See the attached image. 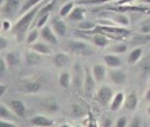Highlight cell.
Here are the masks:
<instances>
[{"label": "cell", "mask_w": 150, "mask_h": 127, "mask_svg": "<svg viewBox=\"0 0 150 127\" xmlns=\"http://www.w3.org/2000/svg\"><path fill=\"white\" fill-rule=\"evenodd\" d=\"M75 127H76V126H75Z\"/></svg>", "instance_id": "cell-54"}, {"label": "cell", "mask_w": 150, "mask_h": 127, "mask_svg": "<svg viewBox=\"0 0 150 127\" xmlns=\"http://www.w3.org/2000/svg\"><path fill=\"white\" fill-rule=\"evenodd\" d=\"M50 24H52L53 31L57 33L58 37L66 36V33H67V25H66V23H65L62 16H59V15L53 16V17L50 19Z\"/></svg>", "instance_id": "cell-8"}, {"label": "cell", "mask_w": 150, "mask_h": 127, "mask_svg": "<svg viewBox=\"0 0 150 127\" xmlns=\"http://www.w3.org/2000/svg\"><path fill=\"white\" fill-rule=\"evenodd\" d=\"M96 82H98V81L95 80L92 72H90V69L86 67V78H84V85H83V94H84V98H87V99L92 98Z\"/></svg>", "instance_id": "cell-7"}, {"label": "cell", "mask_w": 150, "mask_h": 127, "mask_svg": "<svg viewBox=\"0 0 150 127\" xmlns=\"http://www.w3.org/2000/svg\"><path fill=\"white\" fill-rule=\"evenodd\" d=\"M41 36V31H38V28H33L30 29V31L28 32V34H26L25 37V42L26 45H29L30 47L32 44H34V42L38 40V37Z\"/></svg>", "instance_id": "cell-30"}, {"label": "cell", "mask_w": 150, "mask_h": 127, "mask_svg": "<svg viewBox=\"0 0 150 127\" xmlns=\"http://www.w3.org/2000/svg\"><path fill=\"white\" fill-rule=\"evenodd\" d=\"M142 48L141 47H134L132 50H130V53L128 55V64L129 65H133V64H137L138 61L141 60V57H142Z\"/></svg>", "instance_id": "cell-27"}, {"label": "cell", "mask_w": 150, "mask_h": 127, "mask_svg": "<svg viewBox=\"0 0 150 127\" xmlns=\"http://www.w3.org/2000/svg\"><path fill=\"white\" fill-rule=\"evenodd\" d=\"M103 61L107 67L109 69H116V67H120L122 64V60L116 55H105L103 57Z\"/></svg>", "instance_id": "cell-23"}, {"label": "cell", "mask_w": 150, "mask_h": 127, "mask_svg": "<svg viewBox=\"0 0 150 127\" xmlns=\"http://www.w3.org/2000/svg\"><path fill=\"white\" fill-rule=\"evenodd\" d=\"M3 57L5 58V61H7V64H8L9 67L11 66H17L21 61V58H20V56H18L17 52H7V53L3 55Z\"/></svg>", "instance_id": "cell-29"}, {"label": "cell", "mask_w": 150, "mask_h": 127, "mask_svg": "<svg viewBox=\"0 0 150 127\" xmlns=\"http://www.w3.org/2000/svg\"><path fill=\"white\" fill-rule=\"evenodd\" d=\"M128 50V44H125V42H119V44H116V45H113L112 47V52H115V53H125Z\"/></svg>", "instance_id": "cell-35"}, {"label": "cell", "mask_w": 150, "mask_h": 127, "mask_svg": "<svg viewBox=\"0 0 150 127\" xmlns=\"http://www.w3.org/2000/svg\"><path fill=\"white\" fill-rule=\"evenodd\" d=\"M148 114L150 115V107H149V109H148Z\"/></svg>", "instance_id": "cell-50"}, {"label": "cell", "mask_w": 150, "mask_h": 127, "mask_svg": "<svg viewBox=\"0 0 150 127\" xmlns=\"http://www.w3.org/2000/svg\"><path fill=\"white\" fill-rule=\"evenodd\" d=\"M129 42L134 47H141L150 42V34L146 33H137V34H132L129 39Z\"/></svg>", "instance_id": "cell-24"}, {"label": "cell", "mask_w": 150, "mask_h": 127, "mask_svg": "<svg viewBox=\"0 0 150 127\" xmlns=\"http://www.w3.org/2000/svg\"><path fill=\"white\" fill-rule=\"evenodd\" d=\"M8 106L11 107V110H12L16 115H17V118H24L25 117L26 106H25V103H24L23 101H20V99H11V101L8 102Z\"/></svg>", "instance_id": "cell-13"}, {"label": "cell", "mask_w": 150, "mask_h": 127, "mask_svg": "<svg viewBox=\"0 0 150 127\" xmlns=\"http://www.w3.org/2000/svg\"><path fill=\"white\" fill-rule=\"evenodd\" d=\"M140 33L150 34V19H145L140 24Z\"/></svg>", "instance_id": "cell-36"}, {"label": "cell", "mask_w": 150, "mask_h": 127, "mask_svg": "<svg viewBox=\"0 0 150 127\" xmlns=\"http://www.w3.org/2000/svg\"><path fill=\"white\" fill-rule=\"evenodd\" d=\"M88 113H90V109H88V106L83 101L74 102L70 106V115L73 118H75V119L84 118L86 115H88Z\"/></svg>", "instance_id": "cell-9"}, {"label": "cell", "mask_w": 150, "mask_h": 127, "mask_svg": "<svg viewBox=\"0 0 150 127\" xmlns=\"http://www.w3.org/2000/svg\"><path fill=\"white\" fill-rule=\"evenodd\" d=\"M0 118L5 121H13L17 118V115L11 110V107H8L5 103H1L0 105Z\"/></svg>", "instance_id": "cell-28"}, {"label": "cell", "mask_w": 150, "mask_h": 127, "mask_svg": "<svg viewBox=\"0 0 150 127\" xmlns=\"http://www.w3.org/2000/svg\"><path fill=\"white\" fill-rule=\"evenodd\" d=\"M7 66H8V64H7V61H5V58L1 57V60H0V75H1V77H4L5 75Z\"/></svg>", "instance_id": "cell-40"}, {"label": "cell", "mask_w": 150, "mask_h": 127, "mask_svg": "<svg viewBox=\"0 0 150 127\" xmlns=\"http://www.w3.org/2000/svg\"><path fill=\"white\" fill-rule=\"evenodd\" d=\"M58 82L62 89H70L73 85V75L69 72H62L58 77Z\"/></svg>", "instance_id": "cell-26"}, {"label": "cell", "mask_w": 150, "mask_h": 127, "mask_svg": "<svg viewBox=\"0 0 150 127\" xmlns=\"http://www.w3.org/2000/svg\"><path fill=\"white\" fill-rule=\"evenodd\" d=\"M41 37L44 41L49 42L52 45H58V36L54 31H53L52 25H45L41 28Z\"/></svg>", "instance_id": "cell-12"}, {"label": "cell", "mask_w": 150, "mask_h": 127, "mask_svg": "<svg viewBox=\"0 0 150 127\" xmlns=\"http://www.w3.org/2000/svg\"><path fill=\"white\" fill-rule=\"evenodd\" d=\"M67 1H70V0H67Z\"/></svg>", "instance_id": "cell-53"}, {"label": "cell", "mask_w": 150, "mask_h": 127, "mask_svg": "<svg viewBox=\"0 0 150 127\" xmlns=\"http://www.w3.org/2000/svg\"><path fill=\"white\" fill-rule=\"evenodd\" d=\"M30 123L36 127H52L54 125V121L42 114H37L30 119Z\"/></svg>", "instance_id": "cell-19"}, {"label": "cell", "mask_w": 150, "mask_h": 127, "mask_svg": "<svg viewBox=\"0 0 150 127\" xmlns=\"http://www.w3.org/2000/svg\"><path fill=\"white\" fill-rule=\"evenodd\" d=\"M91 72H92L93 77H95V80L98 81V82H101V81L108 75V70H107L105 65H103V64H95L92 66Z\"/></svg>", "instance_id": "cell-22"}, {"label": "cell", "mask_w": 150, "mask_h": 127, "mask_svg": "<svg viewBox=\"0 0 150 127\" xmlns=\"http://www.w3.org/2000/svg\"><path fill=\"white\" fill-rule=\"evenodd\" d=\"M25 64L28 66H34V65H40L42 62V55L34 52V50H26L25 56H24Z\"/></svg>", "instance_id": "cell-20"}, {"label": "cell", "mask_w": 150, "mask_h": 127, "mask_svg": "<svg viewBox=\"0 0 150 127\" xmlns=\"http://www.w3.org/2000/svg\"><path fill=\"white\" fill-rule=\"evenodd\" d=\"M109 19H111V21H113L115 24H119V25H122V27H128L130 24V19L128 17L127 15H124L122 12L111 13Z\"/></svg>", "instance_id": "cell-25"}, {"label": "cell", "mask_w": 150, "mask_h": 127, "mask_svg": "<svg viewBox=\"0 0 150 127\" xmlns=\"http://www.w3.org/2000/svg\"><path fill=\"white\" fill-rule=\"evenodd\" d=\"M99 125H100V127H111L112 126V118L108 117V115H103L100 122H99Z\"/></svg>", "instance_id": "cell-38"}, {"label": "cell", "mask_w": 150, "mask_h": 127, "mask_svg": "<svg viewBox=\"0 0 150 127\" xmlns=\"http://www.w3.org/2000/svg\"><path fill=\"white\" fill-rule=\"evenodd\" d=\"M20 9V1L18 0H5L1 5V15L4 17H12Z\"/></svg>", "instance_id": "cell-10"}, {"label": "cell", "mask_w": 150, "mask_h": 127, "mask_svg": "<svg viewBox=\"0 0 150 127\" xmlns=\"http://www.w3.org/2000/svg\"><path fill=\"white\" fill-rule=\"evenodd\" d=\"M71 62V58L67 53H55L53 56V65L55 67H59V69H63V67H67Z\"/></svg>", "instance_id": "cell-16"}, {"label": "cell", "mask_w": 150, "mask_h": 127, "mask_svg": "<svg viewBox=\"0 0 150 127\" xmlns=\"http://www.w3.org/2000/svg\"><path fill=\"white\" fill-rule=\"evenodd\" d=\"M8 31H12V25H11V21L4 20V21H3V32H8Z\"/></svg>", "instance_id": "cell-44"}, {"label": "cell", "mask_w": 150, "mask_h": 127, "mask_svg": "<svg viewBox=\"0 0 150 127\" xmlns=\"http://www.w3.org/2000/svg\"><path fill=\"white\" fill-rule=\"evenodd\" d=\"M50 19H52L50 17V13H46V15L41 16V17H36V20H34V25H36V28L41 29L46 25V23L50 20Z\"/></svg>", "instance_id": "cell-34"}, {"label": "cell", "mask_w": 150, "mask_h": 127, "mask_svg": "<svg viewBox=\"0 0 150 127\" xmlns=\"http://www.w3.org/2000/svg\"><path fill=\"white\" fill-rule=\"evenodd\" d=\"M98 23L93 20H82L78 23V28L83 32H88V31H93L96 28Z\"/></svg>", "instance_id": "cell-33"}, {"label": "cell", "mask_w": 150, "mask_h": 127, "mask_svg": "<svg viewBox=\"0 0 150 127\" xmlns=\"http://www.w3.org/2000/svg\"><path fill=\"white\" fill-rule=\"evenodd\" d=\"M108 77H109V80L113 83H116V85H124V83L127 82V75H125V73L122 72V70H120L119 67H116V69H109Z\"/></svg>", "instance_id": "cell-15"}, {"label": "cell", "mask_w": 150, "mask_h": 127, "mask_svg": "<svg viewBox=\"0 0 150 127\" xmlns=\"http://www.w3.org/2000/svg\"><path fill=\"white\" fill-rule=\"evenodd\" d=\"M38 106L42 111L47 113V114H55V113L59 111V103H58L54 98L42 99V101L40 102Z\"/></svg>", "instance_id": "cell-11"}, {"label": "cell", "mask_w": 150, "mask_h": 127, "mask_svg": "<svg viewBox=\"0 0 150 127\" xmlns=\"http://www.w3.org/2000/svg\"><path fill=\"white\" fill-rule=\"evenodd\" d=\"M88 121H87V127H100V125H99V122L96 121V118H95V115L91 113V110H90V113H88Z\"/></svg>", "instance_id": "cell-37"}, {"label": "cell", "mask_w": 150, "mask_h": 127, "mask_svg": "<svg viewBox=\"0 0 150 127\" xmlns=\"http://www.w3.org/2000/svg\"><path fill=\"white\" fill-rule=\"evenodd\" d=\"M129 122H128L127 117H120L116 122V127H128Z\"/></svg>", "instance_id": "cell-41"}, {"label": "cell", "mask_w": 150, "mask_h": 127, "mask_svg": "<svg viewBox=\"0 0 150 127\" xmlns=\"http://www.w3.org/2000/svg\"><path fill=\"white\" fill-rule=\"evenodd\" d=\"M141 4H150V0H138Z\"/></svg>", "instance_id": "cell-48"}, {"label": "cell", "mask_w": 150, "mask_h": 127, "mask_svg": "<svg viewBox=\"0 0 150 127\" xmlns=\"http://www.w3.org/2000/svg\"><path fill=\"white\" fill-rule=\"evenodd\" d=\"M0 127H17L12 121H5V119H1L0 122Z\"/></svg>", "instance_id": "cell-43"}, {"label": "cell", "mask_w": 150, "mask_h": 127, "mask_svg": "<svg viewBox=\"0 0 150 127\" xmlns=\"http://www.w3.org/2000/svg\"><path fill=\"white\" fill-rule=\"evenodd\" d=\"M34 127H36V126H34Z\"/></svg>", "instance_id": "cell-55"}, {"label": "cell", "mask_w": 150, "mask_h": 127, "mask_svg": "<svg viewBox=\"0 0 150 127\" xmlns=\"http://www.w3.org/2000/svg\"><path fill=\"white\" fill-rule=\"evenodd\" d=\"M76 34L82 37L83 40H86V41H90L91 44L96 48H105V47H108L109 42H111V39H109L105 33H98V32H96V33H84V34H82L80 32H78Z\"/></svg>", "instance_id": "cell-4"}, {"label": "cell", "mask_w": 150, "mask_h": 127, "mask_svg": "<svg viewBox=\"0 0 150 127\" xmlns=\"http://www.w3.org/2000/svg\"><path fill=\"white\" fill-rule=\"evenodd\" d=\"M76 127H82V126H76Z\"/></svg>", "instance_id": "cell-52"}, {"label": "cell", "mask_w": 150, "mask_h": 127, "mask_svg": "<svg viewBox=\"0 0 150 127\" xmlns=\"http://www.w3.org/2000/svg\"><path fill=\"white\" fill-rule=\"evenodd\" d=\"M86 8L83 7L82 4H78L74 7V9L71 11V13L69 15V20L71 21V23H79V21L84 20V15H86Z\"/></svg>", "instance_id": "cell-17"}, {"label": "cell", "mask_w": 150, "mask_h": 127, "mask_svg": "<svg viewBox=\"0 0 150 127\" xmlns=\"http://www.w3.org/2000/svg\"><path fill=\"white\" fill-rule=\"evenodd\" d=\"M7 47H8V40L5 39L4 36H1V37H0V50H1V52H4V50L7 49Z\"/></svg>", "instance_id": "cell-42"}, {"label": "cell", "mask_w": 150, "mask_h": 127, "mask_svg": "<svg viewBox=\"0 0 150 127\" xmlns=\"http://www.w3.org/2000/svg\"><path fill=\"white\" fill-rule=\"evenodd\" d=\"M7 90H8L7 85L1 83V85H0V97H4V95H5V93H7Z\"/></svg>", "instance_id": "cell-45"}, {"label": "cell", "mask_w": 150, "mask_h": 127, "mask_svg": "<svg viewBox=\"0 0 150 127\" xmlns=\"http://www.w3.org/2000/svg\"><path fill=\"white\" fill-rule=\"evenodd\" d=\"M128 127H142V121H141L140 115H136V117H133V119L129 122Z\"/></svg>", "instance_id": "cell-39"}, {"label": "cell", "mask_w": 150, "mask_h": 127, "mask_svg": "<svg viewBox=\"0 0 150 127\" xmlns=\"http://www.w3.org/2000/svg\"><path fill=\"white\" fill-rule=\"evenodd\" d=\"M125 94L122 93V91H119V93H116L113 95V98H112L111 103H109V109H111V111H119L121 107H124V102H125Z\"/></svg>", "instance_id": "cell-18"}, {"label": "cell", "mask_w": 150, "mask_h": 127, "mask_svg": "<svg viewBox=\"0 0 150 127\" xmlns=\"http://www.w3.org/2000/svg\"><path fill=\"white\" fill-rule=\"evenodd\" d=\"M42 1H45V0H25L24 4L21 5V8H20V13L21 15H24V13H26L28 11H30L32 8L40 5Z\"/></svg>", "instance_id": "cell-31"}, {"label": "cell", "mask_w": 150, "mask_h": 127, "mask_svg": "<svg viewBox=\"0 0 150 127\" xmlns=\"http://www.w3.org/2000/svg\"><path fill=\"white\" fill-rule=\"evenodd\" d=\"M42 5H44V1H42L40 5H37V7L32 8V9L28 11L26 13L21 15V17L18 19V20L15 23V25L12 27V33H13V36L16 37V40H17L18 42H21L23 40H25L26 34H28V32L30 31L32 24L34 23L37 15H38V11L41 9Z\"/></svg>", "instance_id": "cell-1"}, {"label": "cell", "mask_w": 150, "mask_h": 127, "mask_svg": "<svg viewBox=\"0 0 150 127\" xmlns=\"http://www.w3.org/2000/svg\"><path fill=\"white\" fill-rule=\"evenodd\" d=\"M65 49L70 53L83 56V57H90L95 55V47L90 45L84 40H67L65 44Z\"/></svg>", "instance_id": "cell-2"}, {"label": "cell", "mask_w": 150, "mask_h": 127, "mask_svg": "<svg viewBox=\"0 0 150 127\" xmlns=\"http://www.w3.org/2000/svg\"><path fill=\"white\" fill-rule=\"evenodd\" d=\"M138 106V97L136 91H130L127 97H125V102H124V109L128 111H133L136 110Z\"/></svg>", "instance_id": "cell-21"}, {"label": "cell", "mask_w": 150, "mask_h": 127, "mask_svg": "<svg viewBox=\"0 0 150 127\" xmlns=\"http://www.w3.org/2000/svg\"><path fill=\"white\" fill-rule=\"evenodd\" d=\"M75 4H76V3H75L74 0H70V1H66L65 4H63L62 7H61V9H59V16H62L63 19H65V17H69V15L71 13V11L74 9Z\"/></svg>", "instance_id": "cell-32"}, {"label": "cell", "mask_w": 150, "mask_h": 127, "mask_svg": "<svg viewBox=\"0 0 150 127\" xmlns=\"http://www.w3.org/2000/svg\"><path fill=\"white\" fill-rule=\"evenodd\" d=\"M149 85H150V78H149Z\"/></svg>", "instance_id": "cell-51"}, {"label": "cell", "mask_w": 150, "mask_h": 127, "mask_svg": "<svg viewBox=\"0 0 150 127\" xmlns=\"http://www.w3.org/2000/svg\"><path fill=\"white\" fill-rule=\"evenodd\" d=\"M132 1H136V0H119L116 4L117 5H124V4H129V3H132Z\"/></svg>", "instance_id": "cell-46"}, {"label": "cell", "mask_w": 150, "mask_h": 127, "mask_svg": "<svg viewBox=\"0 0 150 127\" xmlns=\"http://www.w3.org/2000/svg\"><path fill=\"white\" fill-rule=\"evenodd\" d=\"M30 48H32V50H34V52H37V53H40V55H42V56H52L53 53V48L50 47V44L49 42H46V41H38V42H34V44H32L30 45Z\"/></svg>", "instance_id": "cell-14"}, {"label": "cell", "mask_w": 150, "mask_h": 127, "mask_svg": "<svg viewBox=\"0 0 150 127\" xmlns=\"http://www.w3.org/2000/svg\"><path fill=\"white\" fill-rule=\"evenodd\" d=\"M41 82L36 80H20L16 82V90L21 91L24 94H36L41 91Z\"/></svg>", "instance_id": "cell-5"}, {"label": "cell", "mask_w": 150, "mask_h": 127, "mask_svg": "<svg viewBox=\"0 0 150 127\" xmlns=\"http://www.w3.org/2000/svg\"><path fill=\"white\" fill-rule=\"evenodd\" d=\"M145 99H146V101H150V85H149V89H148V91H146Z\"/></svg>", "instance_id": "cell-47"}, {"label": "cell", "mask_w": 150, "mask_h": 127, "mask_svg": "<svg viewBox=\"0 0 150 127\" xmlns=\"http://www.w3.org/2000/svg\"><path fill=\"white\" fill-rule=\"evenodd\" d=\"M113 95L115 94H113L112 88H109V86H100L98 89V91L95 93V99L101 106H107V105L111 103Z\"/></svg>", "instance_id": "cell-6"}, {"label": "cell", "mask_w": 150, "mask_h": 127, "mask_svg": "<svg viewBox=\"0 0 150 127\" xmlns=\"http://www.w3.org/2000/svg\"><path fill=\"white\" fill-rule=\"evenodd\" d=\"M59 127H71V126H69V125H67V123H63V125H61Z\"/></svg>", "instance_id": "cell-49"}, {"label": "cell", "mask_w": 150, "mask_h": 127, "mask_svg": "<svg viewBox=\"0 0 150 127\" xmlns=\"http://www.w3.org/2000/svg\"><path fill=\"white\" fill-rule=\"evenodd\" d=\"M73 88L76 93H83V85H84V78H86V67L82 66L80 62H74L73 67Z\"/></svg>", "instance_id": "cell-3"}]
</instances>
